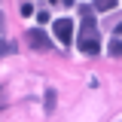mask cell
<instances>
[{
	"instance_id": "9c48e42d",
	"label": "cell",
	"mask_w": 122,
	"mask_h": 122,
	"mask_svg": "<svg viewBox=\"0 0 122 122\" xmlns=\"http://www.w3.org/2000/svg\"><path fill=\"white\" fill-rule=\"evenodd\" d=\"M0 107H3V89H0Z\"/></svg>"
},
{
	"instance_id": "52a82bcc",
	"label": "cell",
	"mask_w": 122,
	"mask_h": 122,
	"mask_svg": "<svg viewBox=\"0 0 122 122\" xmlns=\"http://www.w3.org/2000/svg\"><path fill=\"white\" fill-rule=\"evenodd\" d=\"M37 21H40V25H46V21H49V12H46V9H40V12H37Z\"/></svg>"
},
{
	"instance_id": "8992f818",
	"label": "cell",
	"mask_w": 122,
	"mask_h": 122,
	"mask_svg": "<svg viewBox=\"0 0 122 122\" xmlns=\"http://www.w3.org/2000/svg\"><path fill=\"white\" fill-rule=\"evenodd\" d=\"M21 15H25V18H28V15H34V6H30V3H21Z\"/></svg>"
},
{
	"instance_id": "3957f363",
	"label": "cell",
	"mask_w": 122,
	"mask_h": 122,
	"mask_svg": "<svg viewBox=\"0 0 122 122\" xmlns=\"http://www.w3.org/2000/svg\"><path fill=\"white\" fill-rule=\"evenodd\" d=\"M52 30H55V37H58L64 46L73 43V21H70V18H58V21L52 25Z\"/></svg>"
},
{
	"instance_id": "30bf717a",
	"label": "cell",
	"mask_w": 122,
	"mask_h": 122,
	"mask_svg": "<svg viewBox=\"0 0 122 122\" xmlns=\"http://www.w3.org/2000/svg\"><path fill=\"white\" fill-rule=\"evenodd\" d=\"M0 30H3V15H0Z\"/></svg>"
},
{
	"instance_id": "ba28073f",
	"label": "cell",
	"mask_w": 122,
	"mask_h": 122,
	"mask_svg": "<svg viewBox=\"0 0 122 122\" xmlns=\"http://www.w3.org/2000/svg\"><path fill=\"white\" fill-rule=\"evenodd\" d=\"M6 52H12V43H3L0 40V55H6Z\"/></svg>"
},
{
	"instance_id": "5b68a950",
	"label": "cell",
	"mask_w": 122,
	"mask_h": 122,
	"mask_svg": "<svg viewBox=\"0 0 122 122\" xmlns=\"http://www.w3.org/2000/svg\"><path fill=\"white\" fill-rule=\"evenodd\" d=\"M55 110V92H46V113Z\"/></svg>"
},
{
	"instance_id": "7a4b0ae2",
	"label": "cell",
	"mask_w": 122,
	"mask_h": 122,
	"mask_svg": "<svg viewBox=\"0 0 122 122\" xmlns=\"http://www.w3.org/2000/svg\"><path fill=\"white\" fill-rule=\"evenodd\" d=\"M25 40H28L37 52H49V49H52V40H49V34H46L43 28H30L28 34H25Z\"/></svg>"
},
{
	"instance_id": "6da1fadb",
	"label": "cell",
	"mask_w": 122,
	"mask_h": 122,
	"mask_svg": "<svg viewBox=\"0 0 122 122\" xmlns=\"http://www.w3.org/2000/svg\"><path fill=\"white\" fill-rule=\"evenodd\" d=\"M76 49L82 55H98L101 52V28L95 21V15H86L82 25H79V34H76Z\"/></svg>"
},
{
	"instance_id": "277c9868",
	"label": "cell",
	"mask_w": 122,
	"mask_h": 122,
	"mask_svg": "<svg viewBox=\"0 0 122 122\" xmlns=\"http://www.w3.org/2000/svg\"><path fill=\"white\" fill-rule=\"evenodd\" d=\"M107 52H110L113 58H119V55H122V43H119V34H116V30H113V40H110V49H107Z\"/></svg>"
}]
</instances>
